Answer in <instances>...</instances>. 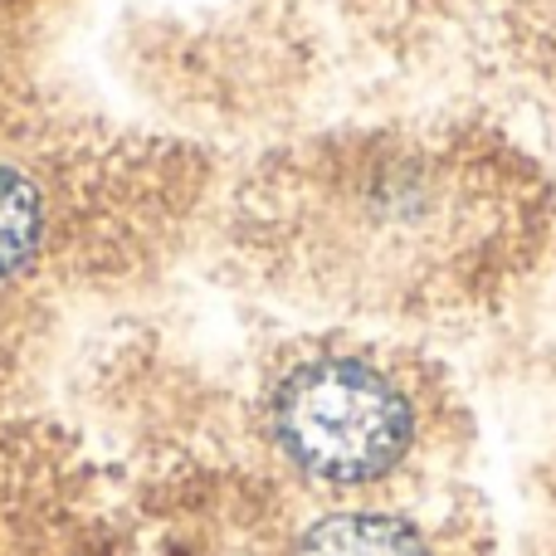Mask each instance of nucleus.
Segmentation results:
<instances>
[{
	"instance_id": "nucleus-1",
	"label": "nucleus",
	"mask_w": 556,
	"mask_h": 556,
	"mask_svg": "<svg viewBox=\"0 0 556 556\" xmlns=\"http://www.w3.org/2000/svg\"><path fill=\"white\" fill-rule=\"evenodd\" d=\"M260 420L283 469L323 493L391 483L425 434L415 386L356 346L293 356L264 391Z\"/></svg>"
},
{
	"instance_id": "nucleus-2",
	"label": "nucleus",
	"mask_w": 556,
	"mask_h": 556,
	"mask_svg": "<svg viewBox=\"0 0 556 556\" xmlns=\"http://www.w3.org/2000/svg\"><path fill=\"white\" fill-rule=\"evenodd\" d=\"M464 201L459 172L430 147H381L327 181L342 240L356 244V269L376 283H395V274L420 278V260H450Z\"/></svg>"
},
{
	"instance_id": "nucleus-3",
	"label": "nucleus",
	"mask_w": 556,
	"mask_h": 556,
	"mask_svg": "<svg viewBox=\"0 0 556 556\" xmlns=\"http://www.w3.org/2000/svg\"><path fill=\"white\" fill-rule=\"evenodd\" d=\"M288 556H440V552L401 513L332 508L298 532Z\"/></svg>"
},
{
	"instance_id": "nucleus-4",
	"label": "nucleus",
	"mask_w": 556,
	"mask_h": 556,
	"mask_svg": "<svg viewBox=\"0 0 556 556\" xmlns=\"http://www.w3.org/2000/svg\"><path fill=\"white\" fill-rule=\"evenodd\" d=\"M49 195L20 162L0 156V288L15 283L45 260Z\"/></svg>"
}]
</instances>
